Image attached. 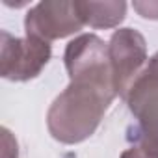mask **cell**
Instances as JSON below:
<instances>
[{"instance_id":"cell-1","label":"cell","mask_w":158,"mask_h":158,"mask_svg":"<svg viewBox=\"0 0 158 158\" xmlns=\"http://www.w3.org/2000/svg\"><path fill=\"white\" fill-rule=\"evenodd\" d=\"M115 95L112 80L76 78L54 101L48 112L52 136L65 143L82 141L93 134L102 112Z\"/></svg>"},{"instance_id":"cell-2","label":"cell","mask_w":158,"mask_h":158,"mask_svg":"<svg viewBox=\"0 0 158 158\" xmlns=\"http://www.w3.org/2000/svg\"><path fill=\"white\" fill-rule=\"evenodd\" d=\"M125 99L138 119L128 132V139L158 156V71L147 67L134 80Z\"/></svg>"},{"instance_id":"cell-3","label":"cell","mask_w":158,"mask_h":158,"mask_svg":"<svg viewBox=\"0 0 158 158\" xmlns=\"http://www.w3.org/2000/svg\"><path fill=\"white\" fill-rule=\"evenodd\" d=\"M108 58H110L114 89L125 99L130 86L139 76V67L145 61L143 37L130 28L117 30L112 35V41L108 47Z\"/></svg>"},{"instance_id":"cell-4","label":"cell","mask_w":158,"mask_h":158,"mask_svg":"<svg viewBox=\"0 0 158 158\" xmlns=\"http://www.w3.org/2000/svg\"><path fill=\"white\" fill-rule=\"evenodd\" d=\"M50 60L48 41L28 35L15 39L2 32V76L8 80H28L39 74Z\"/></svg>"},{"instance_id":"cell-5","label":"cell","mask_w":158,"mask_h":158,"mask_svg":"<svg viewBox=\"0 0 158 158\" xmlns=\"http://www.w3.org/2000/svg\"><path fill=\"white\" fill-rule=\"evenodd\" d=\"M24 26L28 35L47 41L78 32L84 23L74 2H41L26 15Z\"/></svg>"},{"instance_id":"cell-6","label":"cell","mask_w":158,"mask_h":158,"mask_svg":"<svg viewBox=\"0 0 158 158\" xmlns=\"http://www.w3.org/2000/svg\"><path fill=\"white\" fill-rule=\"evenodd\" d=\"M149 67H151V69H154V71H158V54H156V56H154V58L151 60Z\"/></svg>"}]
</instances>
